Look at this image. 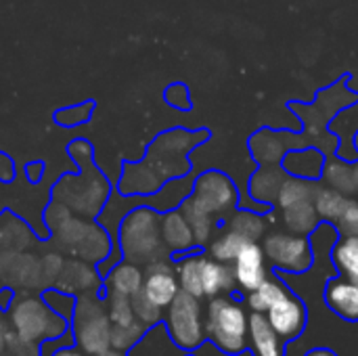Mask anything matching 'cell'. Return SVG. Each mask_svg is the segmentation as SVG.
Segmentation results:
<instances>
[{
    "label": "cell",
    "mask_w": 358,
    "mask_h": 356,
    "mask_svg": "<svg viewBox=\"0 0 358 356\" xmlns=\"http://www.w3.org/2000/svg\"><path fill=\"white\" fill-rule=\"evenodd\" d=\"M50 231L55 233V239L63 250L82 256L84 260H103L113 250V243L105 227L73 214Z\"/></svg>",
    "instance_id": "5"
},
{
    "label": "cell",
    "mask_w": 358,
    "mask_h": 356,
    "mask_svg": "<svg viewBox=\"0 0 358 356\" xmlns=\"http://www.w3.org/2000/svg\"><path fill=\"white\" fill-rule=\"evenodd\" d=\"M10 319L15 325L17 340L25 344L40 342L44 338H59L65 329V319L52 313L50 306H46L38 298H25L15 302Z\"/></svg>",
    "instance_id": "8"
},
{
    "label": "cell",
    "mask_w": 358,
    "mask_h": 356,
    "mask_svg": "<svg viewBox=\"0 0 358 356\" xmlns=\"http://www.w3.org/2000/svg\"><path fill=\"white\" fill-rule=\"evenodd\" d=\"M107 315L111 325L115 327H124L134 323V311H132V300L128 296H120V294H109L107 292Z\"/></svg>",
    "instance_id": "36"
},
{
    "label": "cell",
    "mask_w": 358,
    "mask_h": 356,
    "mask_svg": "<svg viewBox=\"0 0 358 356\" xmlns=\"http://www.w3.org/2000/svg\"><path fill=\"white\" fill-rule=\"evenodd\" d=\"M245 243H248L245 237H241L239 233H235V231L229 229L227 233H222L218 239L212 241V245H210V256H212L214 260H218V262L231 264V262L239 256V252L243 250Z\"/></svg>",
    "instance_id": "33"
},
{
    "label": "cell",
    "mask_w": 358,
    "mask_h": 356,
    "mask_svg": "<svg viewBox=\"0 0 358 356\" xmlns=\"http://www.w3.org/2000/svg\"><path fill=\"white\" fill-rule=\"evenodd\" d=\"M235 287V275L233 269L224 262H218L214 258L203 256L201 260V290L203 296L216 298Z\"/></svg>",
    "instance_id": "20"
},
{
    "label": "cell",
    "mask_w": 358,
    "mask_h": 356,
    "mask_svg": "<svg viewBox=\"0 0 358 356\" xmlns=\"http://www.w3.org/2000/svg\"><path fill=\"white\" fill-rule=\"evenodd\" d=\"M321 183L338 189L346 195H357V176H355V162H348L344 157H327L321 174Z\"/></svg>",
    "instance_id": "22"
},
{
    "label": "cell",
    "mask_w": 358,
    "mask_h": 356,
    "mask_svg": "<svg viewBox=\"0 0 358 356\" xmlns=\"http://www.w3.org/2000/svg\"><path fill=\"white\" fill-rule=\"evenodd\" d=\"M285 178L287 172L281 166H260L248 183V193L256 204L264 208H273Z\"/></svg>",
    "instance_id": "16"
},
{
    "label": "cell",
    "mask_w": 358,
    "mask_h": 356,
    "mask_svg": "<svg viewBox=\"0 0 358 356\" xmlns=\"http://www.w3.org/2000/svg\"><path fill=\"white\" fill-rule=\"evenodd\" d=\"M281 214H283V222L289 229V233H296V235H310L319 229V222H321L313 199L283 208Z\"/></svg>",
    "instance_id": "26"
},
{
    "label": "cell",
    "mask_w": 358,
    "mask_h": 356,
    "mask_svg": "<svg viewBox=\"0 0 358 356\" xmlns=\"http://www.w3.org/2000/svg\"><path fill=\"white\" fill-rule=\"evenodd\" d=\"M201 260L203 256L195 254V256H187L176 264V277H178V285L182 292L195 296V298H203V290H201Z\"/></svg>",
    "instance_id": "31"
},
{
    "label": "cell",
    "mask_w": 358,
    "mask_h": 356,
    "mask_svg": "<svg viewBox=\"0 0 358 356\" xmlns=\"http://www.w3.org/2000/svg\"><path fill=\"white\" fill-rule=\"evenodd\" d=\"M248 340L254 356H283V338L273 329L264 313H254L248 321Z\"/></svg>",
    "instance_id": "17"
},
{
    "label": "cell",
    "mask_w": 358,
    "mask_h": 356,
    "mask_svg": "<svg viewBox=\"0 0 358 356\" xmlns=\"http://www.w3.org/2000/svg\"><path fill=\"white\" fill-rule=\"evenodd\" d=\"M264 315H266L268 323L273 325V329L283 340H294V338H298L304 332V325H306V308L289 292L281 300H277Z\"/></svg>",
    "instance_id": "13"
},
{
    "label": "cell",
    "mask_w": 358,
    "mask_h": 356,
    "mask_svg": "<svg viewBox=\"0 0 358 356\" xmlns=\"http://www.w3.org/2000/svg\"><path fill=\"white\" fill-rule=\"evenodd\" d=\"M145 325L134 321L130 325H124V327H115L111 325V346L122 350V348H128V346H134V342L145 334Z\"/></svg>",
    "instance_id": "38"
},
{
    "label": "cell",
    "mask_w": 358,
    "mask_h": 356,
    "mask_svg": "<svg viewBox=\"0 0 358 356\" xmlns=\"http://www.w3.org/2000/svg\"><path fill=\"white\" fill-rule=\"evenodd\" d=\"M208 138L206 130H185V128H174L168 132H162L147 149L145 164L147 168L155 174V178L164 185L170 178L187 176L191 174V159L189 153L201 145Z\"/></svg>",
    "instance_id": "3"
},
{
    "label": "cell",
    "mask_w": 358,
    "mask_h": 356,
    "mask_svg": "<svg viewBox=\"0 0 358 356\" xmlns=\"http://www.w3.org/2000/svg\"><path fill=\"white\" fill-rule=\"evenodd\" d=\"M130 300H132L134 319H136L138 323H143L145 327H149V325H155V323L162 319V308H157L155 304H151V302L145 298V294H143V292L134 294Z\"/></svg>",
    "instance_id": "37"
},
{
    "label": "cell",
    "mask_w": 358,
    "mask_h": 356,
    "mask_svg": "<svg viewBox=\"0 0 358 356\" xmlns=\"http://www.w3.org/2000/svg\"><path fill=\"white\" fill-rule=\"evenodd\" d=\"M352 143H355V149H357V153H358V130L355 132V138H352Z\"/></svg>",
    "instance_id": "49"
},
{
    "label": "cell",
    "mask_w": 358,
    "mask_h": 356,
    "mask_svg": "<svg viewBox=\"0 0 358 356\" xmlns=\"http://www.w3.org/2000/svg\"><path fill=\"white\" fill-rule=\"evenodd\" d=\"M334 264L338 266V271L357 281L358 283V237L357 235H342L331 252Z\"/></svg>",
    "instance_id": "29"
},
{
    "label": "cell",
    "mask_w": 358,
    "mask_h": 356,
    "mask_svg": "<svg viewBox=\"0 0 358 356\" xmlns=\"http://www.w3.org/2000/svg\"><path fill=\"white\" fill-rule=\"evenodd\" d=\"M233 275H235V283L245 292L256 290L268 277L266 256L262 245H258V241H248L243 245L239 256L233 260Z\"/></svg>",
    "instance_id": "14"
},
{
    "label": "cell",
    "mask_w": 358,
    "mask_h": 356,
    "mask_svg": "<svg viewBox=\"0 0 358 356\" xmlns=\"http://www.w3.org/2000/svg\"><path fill=\"white\" fill-rule=\"evenodd\" d=\"M191 197L214 218L227 216L239 206V191L231 176L220 170H206L193 180Z\"/></svg>",
    "instance_id": "9"
},
{
    "label": "cell",
    "mask_w": 358,
    "mask_h": 356,
    "mask_svg": "<svg viewBox=\"0 0 358 356\" xmlns=\"http://www.w3.org/2000/svg\"><path fill=\"white\" fill-rule=\"evenodd\" d=\"M355 176H357V195H358V162H355Z\"/></svg>",
    "instance_id": "48"
},
{
    "label": "cell",
    "mask_w": 358,
    "mask_h": 356,
    "mask_svg": "<svg viewBox=\"0 0 358 356\" xmlns=\"http://www.w3.org/2000/svg\"><path fill=\"white\" fill-rule=\"evenodd\" d=\"M61 283H63V290H73V285L88 290V285L96 283V273L84 262H67L63 266Z\"/></svg>",
    "instance_id": "35"
},
{
    "label": "cell",
    "mask_w": 358,
    "mask_h": 356,
    "mask_svg": "<svg viewBox=\"0 0 358 356\" xmlns=\"http://www.w3.org/2000/svg\"><path fill=\"white\" fill-rule=\"evenodd\" d=\"M180 212L185 214V218H187V222H189V227L193 231L195 243L197 245L208 243L210 237H212V233H214V227H216L214 216L208 210H203L191 195L180 204Z\"/></svg>",
    "instance_id": "27"
},
{
    "label": "cell",
    "mask_w": 358,
    "mask_h": 356,
    "mask_svg": "<svg viewBox=\"0 0 358 356\" xmlns=\"http://www.w3.org/2000/svg\"><path fill=\"white\" fill-rule=\"evenodd\" d=\"M166 332L170 334V340L182 350H195L201 346L206 338V323L201 317L199 298L180 290L168 306Z\"/></svg>",
    "instance_id": "7"
},
{
    "label": "cell",
    "mask_w": 358,
    "mask_h": 356,
    "mask_svg": "<svg viewBox=\"0 0 358 356\" xmlns=\"http://www.w3.org/2000/svg\"><path fill=\"white\" fill-rule=\"evenodd\" d=\"M143 279H145V275H143L141 266L126 260V262L109 269L105 287L109 294H120V296L132 298L134 294H138L143 290Z\"/></svg>",
    "instance_id": "21"
},
{
    "label": "cell",
    "mask_w": 358,
    "mask_h": 356,
    "mask_svg": "<svg viewBox=\"0 0 358 356\" xmlns=\"http://www.w3.org/2000/svg\"><path fill=\"white\" fill-rule=\"evenodd\" d=\"M287 294L285 285L279 279H264L256 290L250 292L248 296V304L254 313H266L277 300H281Z\"/></svg>",
    "instance_id": "32"
},
{
    "label": "cell",
    "mask_w": 358,
    "mask_h": 356,
    "mask_svg": "<svg viewBox=\"0 0 358 356\" xmlns=\"http://www.w3.org/2000/svg\"><path fill=\"white\" fill-rule=\"evenodd\" d=\"M90 111H92V103H86V105H78V107H71V109H63L55 118H57V122L61 126H78V124L88 120Z\"/></svg>",
    "instance_id": "40"
},
{
    "label": "cell",
    "mask_w": 358,
    "mask_h": 356,
    "mask_svg": "<svg viewBox=\"0 0 358 356\" xmlns=\"http://www.w3.org/2000/svg\"><path fill=\"white\" fill-rule=\"evenodd\" d=\"M13 178V162L4 153H0V180H10Z\"/></svg>",
    "instance_id": "42"
},
{
    "label": "cell",
    "mask_w": 358,
    "mask_h": 356,
    "mask_svg": "<svg viewBox=\"0 0 358 356\" xmlns=\"http://www.w3.org/2000/svg\"><path fill=\"white\" fill-rule=\"evenodd\" d=\"M352 201L355 199L350 195H346V193H342L338 189H331V187H327L323 183H319L317 193H315V199H313L319 218L321 220H327V222H334V225L342 218V214L348 210V206Z\"/></svg>",
    "instance_id": "23"
},
{
    "label": "cell",
    "mask_w": 358,
    "mask_h": 356,
    "mask_svg": "<svg viewBox=\"0 0 358 356\" xmlns=\"http://www.w3.org/2000/svg\"><path fill=\"white\" fill-rule=\"evenodd\" d=\"M164 99L168 101V105H172L176 109H182V111L191 109V94H189L187 84H180V82L170 84L164 92Z\"/></svg>",
    "instance_id": "39"
},
{
    "label": "cell",
    "mask_w": 358,
    "mask_h": 356,
    "mask_svg": "<svg viewBox=\"0 0 358 356\" xmlns=\"http://www.w3.org/2000/svg\"><path fill=\"white\" fill-rule=\"evenodd\" d=\"M321 180H306V178H296V176H287L285 183L281 185V191L277 195L275 206L279 210L289 208L294 204H302V201H310L315 199L317 187Z\"/></svg>",
    "instance_id": "28"
},
{
    "label": "cell",
    "mask_w": 358,
    "mask_h": 356,
    "mask_svg": "<svg viewBox=\"0 0 358 356\" xmlns=\"http://www.w3.org/2000/svg\"><path fill=\"white\" fill-rule=\"evenodd\" d=\"M115 237L128 262L151 264L168 256V248L162 239V216L151 206L132 208L120 222Z\"/></svg>",
    "instance_id": "2"
},
{
    "label": "cell",
    "mask_w": 358,
    "mask_h": 356,
    "mask_svg": "<svg viewBox=\"0 0 358 356\" xmlns=\"http://www.w3.org/2000/svg\"><path fill=\"white\" fill-rule=\"evenodd\" d=\"M327 304L344 319L357 321L358 319V283L348 277H338L329 281L325 290Z\"/></svg>",
    "instance_id": "19"
},
{
    "label": "cell",
    "mask_w": 358,
    "mask_h": 356,
    "mask_svg": "<svg viewBox=\"0 0 358 356\" xmlns=\"http://www.w3.org/2000/svg\"><path fill=\"white\" fill-rule=\"evenodd\" d=\"M248 321L250 319L245 311L237 302L224 296H216L208 308L206 336H210V340L222 353L237 355L248 344Z\"/></svg>",
    "instance_id": "4"
},
{
    "label": "cell",
    "mask_w": 358,
    "mask_h": 356,
    "mask_svg": "<svg viewBox=\"0 0 358 356\" xmlns=\"http://www.w3.org/2000/svg\"><path fill=\"white\" fill-rule=\"evenodd\" d=\"M162 239H164L168 252H174V254L189 252L197 245L193 231H191L185 214L180 212V208H174V210H168L162 214Z\"/></svg>",
    "instance_id": "18"
},
{
    "label": "cell",
    "mask_w": 358,
    "mask_h": 356,
    "mask_svg": "<svg viewBox=\"0 0 358 356\" xmlns=\"http://www.w3.org/2000/svg\"><path fill=\"white\" fill-rule=\"evenodd\" d=\"M310 145L304 132L262 128L250 136V151L260 166H281L289 149Z\"/></svg>",
    "instance_id": "11"
},
{
    "label": "cell",
    "mask_w": 358,
    "mask_h": 356,
    "mask_svg": "<svg viewBox=\"0 0 358 356\" xmlns=\"http://www.w3.org/2000/svg\"><path fill=\"white\" fill-rule=\"evenodd\" d=\"M193 191V180L187 176H178V178H170L162 185V189L157 193H153L151 197V208L155 210H174L180 208V204L191 195Z\"/></svg>",
    "instance_id": "25"
},
{
    "label": "cell",
    "mask_w": 358,
    "mask_h": 356,
    "mask_svg": "<svg viewBox=\"0 0 358 356\" xmlns=\"http://www.w3.org/2000/svg\"><path fill=\"white\" fill-rule=\"evenodd\" d=\"M42 174V164H29L27 166V178L29 180H38Z\"/></svg>",
    "instance_id": "43"
},
{
    "label": "cell",
    "mask_w": 358,
    "mask_h": 356,
    "mask_svg": "<svg viewBox=\"0 0 358 356\" xmlns=\"http://www.w3.org/2000/svg\"><path fill=\"white\" fill-rule=\"evenodd\" d=\"M355 103H357V94H355L352 90L346 88L344 80H340L338 84L329 86L327 90H321L319 97H317V101H315L313 105H315V107L321 111V115L331 124V120H334L340 111H344L346 107H350V105H355Z\"/></svg>",
    "instance_id": "24"
},
{
    "label": "cell",
    "mask_w": 358,
    "mask_h": 356,
    "mask_svg": "<svg viewBox=\"0 0 358 356\" xmlns=\"http://www.w3.org/2000/svg\"><path fill=\"white\" fill-rule=\"evenodd\" d=\"M306 356H336L331 350H327V348H317V350H310Z\"/></svg>",
    "instance_id": "45"
},
{
    "label": "cell",
    "mask_w": 358,
    "mask_h": 356,
    "mask_svg": "<svg viewBox=\"0 0 358 356\" xmlns=\"http://www.w3.org/2000/svg\"><path fill=\"white\" fill-rule=\"evenodd\" d=\"M4 344H6V342H4V334L0 332V353L4 350Z\"/></svg>",
    "instance_id": "47"
},
{
    "label": "cell",
    "mask_w": 358,
    "mask_h": 356,
    "mask_svg": "<svg viewBox=\"0 0 358 356\" xmlns=\"http://www.w3.org/2000/svg\"><path fill=\"white\" fill-rule=\"evenodd\" d=\"M229 229L235 231V233H239L248 241H258L264 235L266 220H264V216L258 210L245 208V210H237V212L231 214Z\"/></svg>",
    "instance_id": "30"
},
{
    "label": "cell",
    "mask_w": 358,
    "mask_h": 356,
    "mask_svg": "<svg viewBox=\"0 0 358 356\" xmlns=\"http://www.w3.org/2000/svg\"><path fill=\"white\" fill-rule=\"evenodd\" d=\"M262 250L266 260L285 273H306L315 262L313 243L306 239V235L271 233L264 237Z\"/></svg>",
    "instance_id": "10"
},
{
    "label": "cell",
    "mask_w": 358,
    "mask_h": 356,
    "mask_svg": "<svg viewBox=\"0 0 358 356\" xmlns=\"http://www.w3.org/2000/svg\"><path fill=\"white\" fill-rule=\"evenodd\" d=\"M52 356H84V355L67 346V348H61V350H57V353H55V355H52Z\"/></svg>",
    "instance_id": "44"
},
{
    "label": "cell",
    "mask_w": 358,
    "mask_h": 356,
    "mask_svg": "<svg viewBox=\"0 0 358 356\" xmlns=\"http://www.w3.org/2000/svg\"><path fill=\"white\" fill-rule=\"evenodd\" d=\"M141 292L157 308L164 311L170 306V302L180 292V285H178L176 271L168 264V260H157V262L147 264V273H145Z\"/></svg>",
    "instance_id": "12"
},
{
    "label": "cell",
    "mask_w": 358,
    "mask_h": 356,
    "mask_svg": "<svg viewBox=\"0 0 358 356\" xmlns=\"http://www.w3.org/2000/svg\"><path fill=\"white\" fill-rule=\"evenodd\" d=\"M69 155L80 166V172L63 176L52 187V197L73 214L96 218L111 197V185L92 164V147L86 141H73L69 145Z\"/></svg>",
    "instance_id": "1"
},
{
    "label": "cell",
    "mask_w": 358,
    "mask_h": 356,
    "mask_svg": "<svg viewBox=\"0 0 358 356\" xmlns=\"http://www.w3.org/2000/svg\"><path fill=\"white\" fill-rule=\"evenodd\" d=\"M189 356H193V355H189Z\"/></svg>",
    "instance_id": "50"
},
{
    "label": "cell",
    "mask_w": 358,
    "mask_h": 356,
    "mask_svg": "<svg viewBox=\"0 0 358 356\" xmlns=\"http://www.w3.org/2000/svg\"><path fill=\"white\" fill-rule=\"evenodd\" d=\"M94 356H124V353L117 350V348H115V350H109V348H107V350H103V353H99V355Z\"/></svg>",
    "instance_id": "46"
},
{
    "label": "cell",
    "mask_w": 358,
    "mask_h": 356,
    "mask_svg": "<svg viewBox=\"0 0 358 356\" xmlns=\"http://www.w3.org/2000/svg\"><path fill=\"white\" fill-rule=\"evenodd\" d=\"M27 237H29V231L19 218H15L13 214L0 216V248L19 250L27 243Z\"/></svg>",
    "instance_id": "34"
},
{
    "label": "cell",
    "mask_w": 358,
    "mask_h": 356,
    "mask_svg": "<svg viewBox=\"0 0 358 356\" xmlns=\"http://www.w3.org/2000/svg\"><path fill=\"white\" fill-rule=\"evenodd\" d=\"M73 340L84 353L92 356L111 346V321L99 298L82 296L76 300Z\"/></svg>",
    "instance_id": "6"
},
{
    "label": "cell",
    "mask_w": 358,
    "mask_h": 356,
    "mask_svg": "<svg viewBox=\"0 0 358 356\" xmlns=\"http://www.w3.org/2000/svg\"><path fill=\"white\" fill-rule=\"evenodd\" d=\"M336 227H338L340 235H357L358 237V201L357 199L348 206V210L342 214V218L336 222Z\"/></svg>",
    "instance_id": "41"
},
{
    "label": "cell",
    "mask_w": 358,
    "mask_h": 356,
    "mask_svg": "<svg viewBox=\"0 0 358 356\" xmlns=\"http://www.w3.org/2000/svg\"><path fill=\"white\" fill-rule=\"evenodd\" d=\"M327 155L317 149L315 145H302L296 149H289L281 162V168L287 172V176L306 178V180H321L323 166Z\"/></svg>",
    "instance_id": "15"
}]
</instances>
